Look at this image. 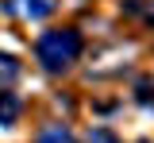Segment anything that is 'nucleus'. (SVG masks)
Listing matches in <instances>:
<instances>
[{
  "instance_id": "nucleus-2",
  "label": "nucleus",
  "mask_w": 154,
  "mask_h": 143,
  "mask_svg": "<svg viewBox=\"0 0 154 143\" xmlns=\"http://www.w3.org/2000/svg\"><path fill=\"white\" fill-rule=\"evenodd\" d=\"M35 143H77L73 135H69V128H62V124H54V128H46V132H38Z\"/></svg>"
},
{
  "instance_id": "nucleus-4",
  "label": "nucleus",
  "mask_w": 154,
  "mask_h": 143,
  "mask_svg": "<svg viewBox=\"0 0 154 143\" xmlns=\"http://www.w3.org/2000/svg\"><path fill=\"white\" fill-rule=\"evenodd\" d=\"M19 116V101L12 97V93H0V124L8 128V124Z\"/></svg>"
},
{
  "instance_id": "nucleus-5",
  "label": "nucleus",
  "mask_w": 154,
  "mask_h": 143,
  "mask_svg": "<svg viewBox=\"0 0 154 143\" xmlns=\"http://www.w3.org/2000/svg\"><path fill=\"white\" fill-rule=\"evenodd\" d=\"M16 74H19V62L12 58V54H4V50H0V81H12Z\"/></svg>"
},
{
  "instance_id": "nucleus-3",
  "label": "nucleus",
  "mask_w": 154,
  "mask_h": 143,
  "mask_svg": "<svg viewBox=\"0 0 154 143\" xmlns=\"http://www.w3.org/2000/svg\"><path fill=\"white\" fill-rule=\"evenodd\" d=\"M50 12H54V0H27L23 4V16L27 20H46Z\"/></svg>"
},
{
  "instance_id": "nucleus-7",
  "label": "nucleus",
  "mask_w": 154,
  "mask_h": 143,
  "mask_svg": "<svg viewBox=\"0 0 154 143\" xmlns=\"http://www.w3.org/2000/svg\"><path fill=\"white\" fill-rule=\"evenodd\" d=\"M139 101H143V104H154V85L150 81H139Z\"/></svg>"
},
{
  "instance_id": "nucleus-1",
  "label": "nucleus",
  "mask_w": 154,
  "mask_h": 143,
  "mask_svg": "<svg viewBox=\"0 0 154 143\" xmlns=\"http://www.w3.org/2000/svg\"><path fill=\"white\" fill-rule=\"evenodd\" d=\"M35 54H38V62H42L50 74H62V70H66V66H69L77 54H81V35H77L73 27L46 31V35H38Z\"/></svg>"
},
{
  "instance_id": "nucleus-6",
  "label": "nucleus",
  "mask_w": 154,
  "mask_h": 143,
  "mask_svg": "<svg viewBox=\"0 0 154 143\" xmlns=\"http://www.w3.org/2000/svg\"><path fill=\"white\" fill-rule=\"evenodd\" d=\"M89 143H119L112 135V132H108V128H93V135H89Z\"/></svg>"
}]
</instances>
